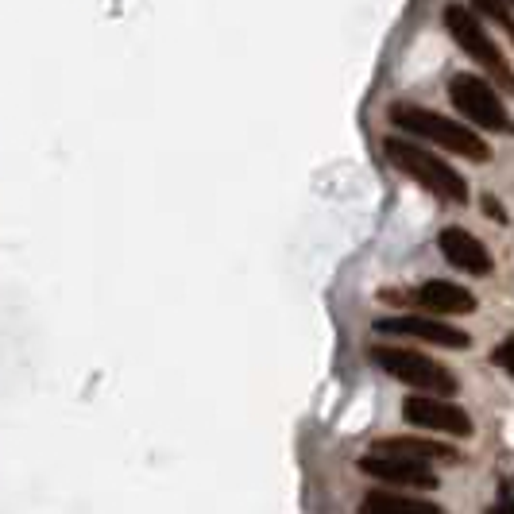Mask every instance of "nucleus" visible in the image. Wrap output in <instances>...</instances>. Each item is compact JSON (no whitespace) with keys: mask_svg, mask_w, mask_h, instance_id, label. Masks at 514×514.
Here are the masks:
<instances>
[{"mask_svg":"<svg viewBox=\"0 0 514 514\" xmlns=\"http://www.w3.org/2000/svg\"><path fill=\"white\" fill-rule=\"evenodd\" d=\"M391 124L399 128L406 140H426V147L437 143V147L453 151L460 159H472V163H487L491 159V147H487L484 136H476V128L460 124L453 116L433 113L426 105H395L391 109Z\"/></svg>","mask_w":514,"mask_h":514,"instance_id":"f257e3e1","label":"nucleus"},{"mask_svg":"<svg viewBox=\"0 0 514 514\" xmlns=\"http://www.w3.org/2000/svg\"><path fill=\"white\" fill-rule=\"evenodd\" d=\"M383 151H387V159H391L406 178H414L418 186H426L433 198L453 201V205H464V201H468V178H464L457 167H449L437 151H429L426 143L406 140V136H387Z\"/></svg>","mask_w":514,"mask_h":514,"instance_id":"f03ea898","label":"nucleus"},{"mask_svg":"<svg viewBox=\"0 0 514 514\" xmlns=\"http://www.w3.org/2000/svg\"><path fill=\"white\" fill-rule=\"evenodd\" d=\"M372 360L387 375H395L399 383L414 387L418 395H433V399H449L457 391V375L449 372L445 364L429 360L426 352L414 348H395V344H375Z\"/></svg>","mask_w":514,"mask_h":514,"instance_id":"7ed1b4c3","label":"nucleus"},{"mask_svg":"<svg viewBox=\"0 0 514 514\" xmlns=\"http://www.w3.org/2000/svg\"><path fill=\"white\" fill-rule=\"evenodd\" d=\"M445 28L453 31V39L460 43V51H464L468 58H476V62L484 66L499 86L503 89L511 86V62H507V55L499 51V43L484 31L480 16H476L472 8H464V4H449V8H445Z\"/></svg>","mask_w":514,"mask_h":514,"instance_id":"20e7f679","label":"nucleus"},{"mask_svg":"<svg viewBox=\"0 0 514 514\" xmlns=\"http://www.w3.org/2000/svg\"><path fill=\"white\" fill-rule=\"evenodd\" d=\"M449 101L457 105L460 116H468L476 128L487 132H507L511 128V113L499 97V89L487 86L480 74H457L449 82Z\"/></svg>","mask_w":514,"mask_h":514,"instance_id":"39448f33","label":"nucleus"},{"mask_svg":"<svg viewBox=\"0 0 514 514\" xmlns=\"http://www.w3.org/2000/svg\"><path fill=\"white\" fill-rule=\"evenodd\" d=\"M402 418L410 426L433 429V433H449V437H472L476 426L468 418V410H460L457 402L433 399V395H410L402 402Z\"/></svg>","mask_w":514,"mask_h":514,"instance_id":"423d86ee","label":"nucleus"},{"mask_svg":"<svg viewBox=\"0 0 514 514\" xmlns=\"http://www.w3.org/2000/svg\"><path fill=\"white\" fill-rule=\"evenodd\" d=\"M375 329L379 333H391V337H414V341L437 344V348H468L472 344V337L464 329L449 325V321H433V317H422V314L379 317Z\"/></svg>","mask_w":514,"mask_h":514,"instance_id":"0eeeda50","label":"nucleus"},{"mask_svg":"<svg viewBox=\"0 0 514 514\" xmlns=\"http://www.w3.org/2000/svg\"><path fill=\"white\" fill-rule=\"evenodd\" d=\"M360 472L379 480V484L414 487V491H433L437 487V476H433L429 464H418L410 457H395V453H368L360 460Z\"/></svg>","mask_w":514,"mask_h":514,"instance_id":"6e6552de","label":"nucleus"},{"mask_svg":"<svg viewBox=\"0 0 514 514\" xmlns=\"http://www.w3.org/2000/svg\"><path fill=\"white\" fill-rule=\"evenodd\" d=\"M437 248H441V256L449 259L457 271L476 275V279L491 275V267H495L491 252H487L484 244H480L468 229H445L441 236H437Z\"/></svg>","mask_w":514,"mask_h":514,"instance_id":"1a4fd4ad","label":"nucleus"},{"mask_svg":"<svg viewBox=\"0 0 514 514\" xmlns=\"http://www.w3.org/2000/svg\"><path fill=\"white\" fill-rule=\"evenodd\" d=\"M406 302H418L426 314H445V317L472 314L476 310V294L457 283H449V279H429L418 290H410Z\"/></svg>","mask_w":514,"mask_h":514,"instance_id":"9d476101","label":"nucleus"},{"mask_svg":"<svg viewBox=\"0 0 514 514\" xmlns=\"http://www.w3.org/2000/svg\"><path fill=\"white\" fill-rule=\"evenodd\" d=\"M360 514H445V507L426 503V499H414V495H402V491H387V487H375L364 495Z\"/></svg>","mask_w":514,"mask_h":514,"instance_id":"9b49d317","label":"nucleus"},{"mask_svg":"<svg viewBox=\"0 0 514 514\" xmlns=\"http://www.w3.org/2000/svg\"><path fill=\"white\" fill-rule=\"evenodd\" d=\"M372 453H395V457H410L418 464H433V460H457L460 453L453 445H441V441H422V437H387V441H375Z\"/></svg>","mask_w":514,"mask_h":514,"instance_id":"f8f14e48","label":"nucleus"},{"mask_svg":"<svg viewBox=\"0 0 514 514\" xmlns=\"http://www.w3.org/2000/svg\"><path fill=\"white\" fill-rule=\"evenodd\" d=\"M472 8L491 16L503 31H511V0H472Z\"/></svg>","mask_w":514,"mask_h":514,"instance_id":"ddd939ff","label":"nucleus"},{"mask_svg":"<svg viewBox=\"0 0 514 514\" xmlns=\"http://www.w3.org/2000/svg\"><path fill=\"white\" fill-rule=\"evenodd\" d=\"M495 364H499L503 372H511L514 368V341H503L499 348H495Z\"/></svg>","mask_w":514,"mask_h":514,"instance_id":"4468645a","label":"nucleus"},{"mask_svg":"<svg viewBox=\"0 0 514 514\" xmlns=\"http://www.w3.org/2000/svg\"><path fill=\"white\" fill-rule=\"evenodd\" d=\"M491 514H511V484H507V480H503V503H499Z\"/></svg>","mask_w":514,"mask_h":514,"instance_id":"2eb2a0df","label":"nucleus"},{"mask_svg":"<svg viewBox=\"0 0 514 514\" xmlns=\"http://www.w3.org/2000/svg\"><path fill=\"white\" fill-rule=\"evenodd\" d=\"M484 213H491L495 221H503V209H499V201L491 198V194H484Z\"/></svg>","mask_w":514,"mask_h":514,"instance_id":"dca6fc26","label":"nucleus"}]
</instances>
